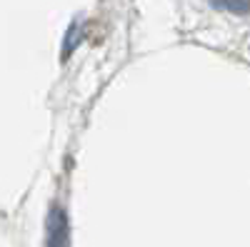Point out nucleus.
Here are the masks:
<instances>
[{"label": "nucleus", "instance_id": "obj_1", "mask_svg": "<svg viewBox=\"0 0 250 247\" xmlns=\"http://www.w3.org/2000/svg\"><path fill=\"white\" fill-rule=\"evenodd\" d=\"M45 247H70V222L60 208H53L45 225Z\"/></svg>", "mask_w": 250, "mask_h": 247}, {"label": "nucleus", "instance_id": "obj_2", "mask_svg": "<svg viewBox=\"0 0 250 247\" xmlns=\"http://www.w3.org/2000/svg\"><path fill=\"white\" fill-rule=\"evenodd\" d=\"M210 3L220 10H228V13H238V15L248 13V0H210Z\"/></svg>", "mask_w": 250, "mask_h": 247}, {"label": "nucleus", "instance_id": "obj_3", "mask_svg": "<svg viewBox=\"0 0 250 247\" xmlns=\"http://www.w3.org/2000/svg\"><path fill=\"white\" fill-rule=\"evenodd\" d=\"M80 33H83L80 25H70L68 38H65V48H62V57H70L73 48H78V43H80Z\"/></svg>", "mask_w": 250, "mask_h": 247}]
</instances>
